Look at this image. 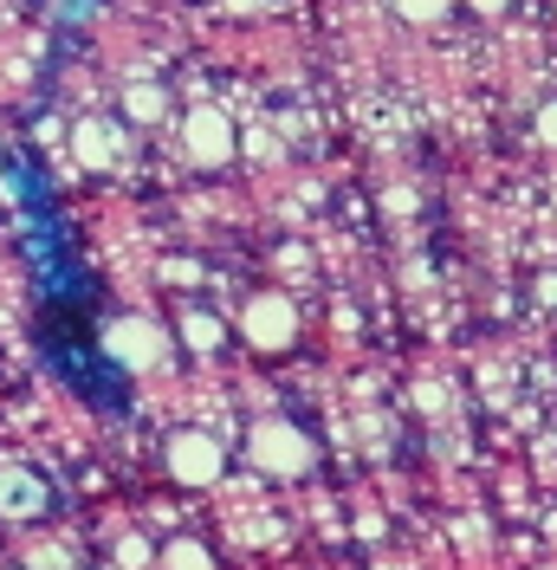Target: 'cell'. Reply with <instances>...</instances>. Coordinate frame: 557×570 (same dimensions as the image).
<instances>
[{
    "label": "cell",
    "instance_id": "1",
    "mask_svg": "<svg viewBox=\"0 0 557 570\" xmlns=\"http://www.w3.org/2000/svg\"><path fill=\"white\" fill-rule=\"evenodd\" d=\"M246 448H253V466H260V473H285V480H292V473H312V461H317V448L292 422H260Z\"/></svg>",
    "mask_w": 557,
    "mask_h": 570
},
{
    "label": "cell",
    "instance_id": "9",
    "mask_svg": "<svg viewBox=\"0 0 557 570\" xmlns=\"http://www.w3.org/2000/svg\"><path fill=\"white\" fill-rule=\"evenodd\" d=\"M163 570H214V558L195 544V538H169V551H163Z\"/></svg>",
    "mask_w": 557,
    "mask_h": 570
},
{
    "label": "cell",
    "instance_id": "8",
    "mask_svg": "<svg viewBox=\"0 0 557 570\" xmlns=\"http://www.w3.org/2000/svg\"><path fill=\"white\" fill-rule=\"evenodd\" d=\"M163 110H169V98H163L156 85H130V91H124V117H130V124H156Z\"/></svg>",
    "mask_w": 557,
    "mask_h": 570
},
{
    "label": "cell",
    "instance_id": "11",
    "mask_svg": "<svg viewBox=\"0 0 557 570\" xmlns=\"http://www.w3.org/2000/svg\"><path fill=\"white\" fill-rule=\"evenodd\" d=\"M448 7H453V0H395V13H402V20H416V27H434Z\"/></svg>",
    "mask_w": 557,
    "mask_h": 570
},
{
    "label": "cell",
    "instance_id": "15",
    "mask_svg": "<svg viewBox=\"0 0 557 570\" xmlns=\"http://www.w3.org/2000/svg\"><path fill=\"white\" fill-rule=\"evenodd\" d=\"M551 570H557V564H551Z\"/></svg>",
    "mask_w": 557,
    "mask_h": 570
},
{
    "label": "cell",
    "instance_id": "6",
    "mask_svg": "<svg viewBox=\"0 0 557 570\" xmlns=\"http://www.w3.org/2000/svg\"><path fill=\"white\" fill-rule=\"evenodd\" d=\"M0 512H7V519H33V512H46V487H39L27 466H0Z\"/></svg>",
    "mask_w": 557,
    "mask_h": 570
},
{
    "label": "cell",
    "instance_id": "3",
    "mask_svg": "<svg viewBox=\"0 0 557 570\" xmlns=\"http://www.w3.org/2000/svg\"><path fill=\"white\" fill-rule=\"evenodd\" d=\"M221 466H227V454H221V441L202 434V428H182V434L169 441V473L182 480V487H214Z\"/></svg>",
    "mask_w": 557,
    "mask_h": 570
},
{
    "label": "cell",
    "instance_id": "2",
    "mask_svg": "<svg viewBox=\"0 0 557 570\" xmlns=\"http://www.w3.org/2000/svg\"><path fill=\"white\" fill-rule=\"evenodd\" d=\"M241 331H246V344H253V351H285V344L299 337V312H292V298L260 292V298H246Z\"/></svg>",
    "mask_w": 557,
    "mask_h": 570
},
{
    "label": "cell",
    "instance_id": "14",
    "mask_svg": "<svg viewBox=\"0 0 557 570\" xmlns=\"http://www.w3.org/2000/svg\"><path fill=\"white\" fill-rule=\"evenodd\" d=\"M467 7H473V13H506L512 0H467Z\"/></svg>",
    "mask_w": 557,
    "mask_h": 570
},
{
    "label": "cell",
    "instance_id": "7",
    "mask_svg": "<svg viewBox=\"0 0 557 570\" xmlns=\"http://www.w3.org/2000/svg\"><path fill=\"white\" fill-rule=\"evenodd\" d=\"M71 149H78L85 169H110V156H117V130H110V124H78V130H71Z\"/></svg>",
    "mask_w": 557,
    "mask_h": 570
},
{
    "label": "cell",
    "instance_id": "5",
    "mask_svg": "<svg viewBox=\"0 0 557 570\" xmlns=\"http://www.w3.org/2000/svg\"><path fill=\"white\" fill-rule=\"evenodd\" d=\"M105 351L117 356L124 370H156V363H163V351H169V337H163L149 318H124V324H110Z\"/></svg>",
    "mask_w": 557,
    "mask_h": 570
},
{
    "label": "cell",
    "instance_id": "12",
    "mask_svg": "<svg viewBox=\"0 0 557 570\" xmlns=\"http://www.w3.org/2000/svg\"><path fill=\"white\" fill-rule=\"evenodd\" d=\"M117 564L143 570V564H149V544H143V538H124V544H117Z\"/></svg>",
    "mask_w": 557,
    "mask_h": 570
},
{
    "label": "cell",
    "instance_id": "10",
    "mask_svg": "<svg viewBox=\"0 0 557 570\" xmlns=\"http://www.w3.org/2000/svg\"><path fill=\"white\" fill-rule=\"evenodd\" d=\"M182 344H188V351H214V344H221V318L188 312V318H182Z\"/></svg>",
    "mask_w": 557,
    "mask_h": 570
},
{
    "label": "cell",
    "instance_id": "13",
    "mask_svg": "<svg viewBox=\"0 0 557 570\" xmlns=\"http://www.w3.org/2000/svg\"><path fill=\"white\" fill-rule=\"evenodd\" d=\"M531 130H538V142H551V149H557V105L538 110V124H531Z\"/></svg>",
    "mask_w": 557,
    "mask_h": 570
},
{
    "label": "cell",
    "instance_id": "4",
    "mask_svg": "<svg viewBox=\"0 0 557 570\" xmlns=\"http://www.w3.org/2000/svg\"><path fill=\"white\" fill-rule=\"evenodd\" d=\"M182 142H188V156H195L202 169H221V163L234 156V124H227V110L195 105L182 117Z\"/></svg>",
    "mask_w": 557,
    "mask_h": 570
}]
</instances>
